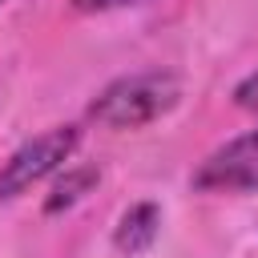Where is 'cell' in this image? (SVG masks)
<instances>
[{"mask_svg": "<svg viewBox=\"0 0 258 258\" xmlns=\"http://www.w3.org/2000/svg\"><path fill=\"white\" fill-rule=\"evenodd\" d=\"M198 194H254L258 189V129H246L210 149L189 173Z\"/></svg>", "mask_w": 258, "mask_h": 258, "instance_id": "3957f363", "label": "cell"}, {"mask_svg": "<svg viewBox=\"0 0 258 258\" xmlns=\"http://www.w3.org/2000/svg\"><path fill=\"white\" fill-rule=\"evenodd\" d=\"M230 101H234L238 109H246V113H258V69H254V73H246V77L234 85Z\"/></svg>", "mask_w": 258, "mask_h": 258, "instance_id": "8992f818", "label": "cell"}, {"mask_svg": "<svg viewBox=\"0 0 258 258\" xmlns=\"http://www.w3.org/2000/svg\"><path fill=\"white\" fill-rule=\"evenodd\" d=\"M157 234H161V206L149 202V198L133 202V206L121 210V218L113 226V250L121 258H141L145 250H153Z\"/></svg>", "mask_w": 258, "mask_h": 258, "instance_id": "277c9868", "label": "cell"}, {"mask_svg": "<svg viewBox=\"0 0 258 258\" xmlns=\"http://www.w3.org/2000/svg\"><path fill=\"white\" fill-rule=\"evenodd\" d=\"M181 101V77L169 69H141L109 81L85 109V117L101 129L125 133V129H145L173 113Z\"/></svg>", "mask_w": 258, "mask_h": 258, "instance_id": "6da1fadb", "label": "cell"}, {"mask_svg": "<svg viewBox=\"0 0 258 258\" xmlns=\"http://www.w3.org/2000/svg\"><path fill=\"white\" fill-rule=\"evenodd\" d=\"M77 145H81V125L77 121L48 125L36 137L20 141L0 161V202H12L20 194H28L32 185H40L48 173H56L64 161H73Z\"/></svg>", "mask_w": 258, "mask_h": 258, "instance_id": "7a4b0ae2", "label": "cell"}, {"mask_svg": "<svg viewBox=\"0 0 258 258\" xmlns=\"http://www.w3.org/2000/svg\"><path fill=\"white\" fill-rule=\"evenodd\" d=\"M101 185V165L93 161H77V165H60V177L52 181V189L44 194V214H69L77 202H85L93 189Z\"/></svg>", "mask_w": 258, "mask_h": 258, "instance_id": "5b68a950", "label": "cell"}, {"mask_svg": "<svg viewBox=\"0 0 258 258\" xmlns=\"http://www.w3.org/2000/svg\"><path fill=\"white\" fill-rule=\"evenodd\" d=\"M77 12H117V8H133V4H145V0H69Z\"/></svg>", "mask_w": 258, "mask_h": 258, "instance_id": "52a82bcc", "label": "cell"}]
</instances>
